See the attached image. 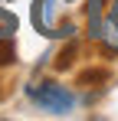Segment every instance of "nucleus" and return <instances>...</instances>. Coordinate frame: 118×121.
I'll return each mask as SVG.
<instances>
[{"label": "nucleus", "mask_w": 118, "mask_h": 121, "mask_svg": "<svg viewBox=\"0 0 118 121\" xmlns=\"http://www.w3.org/2000/svg\"><path fill=\"white\" fill-rule=\"evenodd\" d=\"M26 95L33 105H39L43 111H49V115H69L72 108H76V95L66 88V85H59V82H30L26 85Z\"/></svg>", "instance_id": "nucleus-1"}, {"label": "nucleus", "mask_w": 118, "mask_h": 121, "mask_svg": "<svg viewBox=\"0 0 118 121\" xmlns=\"http://www.w3.org/2000/svg\"><path fill=\"white\" fill-rule=\"evenodd\" d=\"M112 20H115V26H118V0H115V7H112V13H108Z\"/></svg>", "instance_id": "nucleus-7"}, {"label": "nucleus", "mask_w": 118, "mask_h": 121, "mask_svg": "<svg viewBox=\"0 0 118 121\" xmlns=\"http://www.w3.org/2000/svg\"><path fill=\"white\" fill-rule=\"evenodd\" d=\"M108 79H112L108 69H85L79 75V85H98V82H108Z\"/></svg>", "instance_id": "nucleus-6"}, {"label": "nucleus", "mask_w": 118, "mask_h": 121, "mask_svg": "<svg viewBox=\"0 0 118 121\" xmlns=\"http://www.w3.org/2000/svg\"><path fill=\"white\" fill-rule=\"evenodd\" d=\"M76 52H79V43L69 36V46H66V49L59 52V59H56V69H59V72H62V69H69V65L76 62Z\"/></svg>", "instance_id": "nucleus-5"}, {"label": "nucleus", "mask_w": 118, "mask_h": 121, "mask_svg": "<svg viewBox=\"0 0 118 121\" xmlns=\"http://www.w3.org/2000/svg\"><path fill=\"white\" fill-rule=\"evenodd\" d=\"M95 39L102 43V49H105V52L118 56V26H115V20H112V17H102V26H98Z\"/></svg>", "instance_id": "nucleus-3"}, {"label": "nucleus", "mask_w": 118, "mask_h": 121, "mask_svg": "<svg viewBox=\"0 0 118 121\" xmlns=\"http://www.w3.org/2000/svg\"><path fill=\"white\" fill-rule=\"evenodd\" d=\"M66 3L69 0H33V26L43 36H72L76 33L72 23H62Z\"/></svg>", "instance_id": "nucleus-2"}, {"label": "nucleus", "mask_w": 118, "mask_h": 121, "mask_svg": "<svg viewBox=\"0 0 118 121\" xmlns=\"http://www.w3.org/2000/svg\"><path fill=\"white\" fill-rule=\"evenodd\" d=\"M102 17H105V0H89V36L92 39L102 26Z\"/></svg>", "instance_id": "nucleus-4"}]
</instances>
